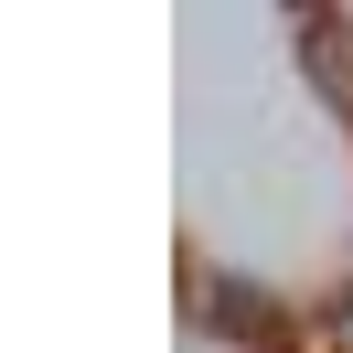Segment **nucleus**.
Listing matches in <instances>:
<instances>
[{"label":"nucleus","instance_id":"1","mask_svg":"<svg viewBox=\"0 0 353 353\" xmlns=\"http://www.w3.org/2000/svg\"><path fill=\"white\" fill-rule=\"evenodd\" d=\"M300 43H310V86H321V97H332V118L353 129V22H310Z\"/></svg>","mask_w":353,"mask_h":353},{"label":"nucleus","instance_id":"2","mask_svg":"<svg viewBox=\"0 0 353 353\" xmlns=\"http://www.w3.org/2000/svg\"><path fill=\"white\" fill-rule=\"evenodd\" d=\"M310 343H321V353H353V289L321 310V321H310Z\"/></svg>","mask_w":353,"mask_h":353}]
</instances>
